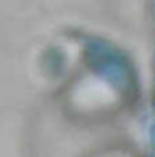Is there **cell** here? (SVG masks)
<instances>
[]
</instances>
